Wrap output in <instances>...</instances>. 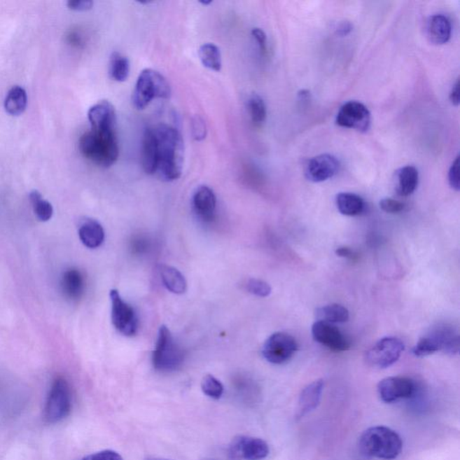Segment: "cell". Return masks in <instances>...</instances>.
I'll list each match as a JSON object with an SVG mask.
<instances>
[{
	"label": "cell",
	"mask_w": 460,
	"mask_h": 460,
	"mask_svg": "<svg viewBox=\"0 0 460 460\" xmlns=\"http://www.w3.org/2000/svg\"><path fill=\"white\" fill-rule=\"evenodd\" d=\"M158 144V168L162 179L174 181L182 174L183 141L179 131L167 125L153 128Z\"/></svg>",
	"instance_id": "cell-1"
},
{
	"label": "cell",
	"mask_w": 460,
	"mask_h": 460,
	"mask_svg": "<svg viewBox=\"0 0 460 460\" xmlns=\"http://www.w3.org/2000/svg\"><path fill=\"white\" fill-rule=\"evenodd\" d=\"M358 445L364 456L392 460L400 455L403 440L396 431L389 427L373 426L363 431Z\"/></svg>",
	"instance_id": "cell-2"
},
{
	"label": "cell",
	"mask_w": 460,
	"mask_h": 460,
	"mask_svg": "<svg viewBox=\"0 0 460 460\" xmlns=\"http://www.w3.org/2000/svg\"><path fill=\"white\" fill-rule=\"evenodd\" d=\"M79 150L85 158L101 167H110L118 160L119 144L116 132L91 131L79 139Z\"/></svg>",
	"instance_id": "cell-3"
},
{
	"label": "cell",
	"mask_w": 460,
	"mask_h": 460,
	"mask_svg": "<svg viewBox=\"0 0 460 460\" xmlns=\"http://www.w3.org/2000/svg\"><path fill=\"white\" fill-rule=\"evenodd\" d=\"M170 85L160 72L146 69L139 74L132 95V102L139 110L144 109L155 98H169Z\"/></svg>",
	"instance_id": "cell-4"
},
{
	"label": "cell",
	"mask_w": 460,
	"mask_h": 460,
	"mask_svg": "<svg viewBox=\"0 0 460 460\" xmlns=\"http://www.w3.org/2000/svg\"><path fill=\"white\" fill-rule=\"evenodd\" d=\"M185 351L174 340L167 326H162L152 356L155 369L160 372H173L182 366Z\"/></svg>",
	"instance_id": "cell-5"
},
{
	"label": "cell",
	"mask_w": 460,
	"mask_h": 460,
	"mask_svg": "<svg viewBox=\"0 0 460 460\" xmlns=\"http://www.w3.org/2000/svg\"><path fill=\"white\" fill-rule=\"evenodd\" d=\"M71 410V391L69 383L63 377H57L50 386L44 419L47 423L57 424L69 414Z\"/></svg>",
	"instance_id": "cell-6"
},
{
	"label": "cell",
	"mask_w": 460,
	"mask_h": 460,
	"mask_svg": "<svg viewBox=\"0 0 460 460\" xmlns=\"http://www.w3.org/2000/svg\"><path fill=\"white\" fill-rule=\"evenodd\" d=\"M405 344L400 339L385 337L377 342L365 355L366 363L374 369H386L401 357Z\"/></svg>",
	"instance_id": "cell-7"
},
{
	"label": "cell",
	"mask_w": 460,
	"mask_h": 460,
	"mask_svg": "<svg viewBox=\"0 0 460 460\" xmlns=\"http://www.w3.org/2000/svg\"><path fill=\"white\" fill-rule=\"evenodd\" d=\"M110 298L112 302V322L114 328L125 336L137 334L139 319L134 309L122 299L118 291H111Z\"/></svg>",
	"instance_id": "cell-8"
},
{
	"label": "cell",
	"mask_w": 460,
	"mask_h": 460,
	"mask_svg": "<svg viewBox=\"0 0 460 460\" xmlns=\"http://www.w3.org/2000/svg\"><path fill=\"white\" fill-rule=\"evenodd\" d=\"M298 350V344L293 336L286 333H274L263 347V356L270 363H286Z\"/></svg>",
	"instance_id": "cell-9"
},
{
	"label": "cell",
	"mask_w": 460,
	"mask_h": 460,
	"mask_svg": "<svg viewBox=\"0 0 460 460\" xmlns=\"http://www.w3.org/2000/svg\"><path fill=\"white\" fill-rule=\"evenodd\" d=\"M231 460H262L267 458L268 444L259 438L240 435L234 438L228 449Z\"/></svg>",
	"instance_id": "cell-10"
},
{
	"label": "cell",
	"mask_w": 460,
	"mask_h": 460,
	"mask_svg": "<svg viewBox=\"0 0 460 460\" xmlns=\"http://www.w3.org/2000/svg\"><path fill=\"white\" fill-rule=\"evenodd\" d=\"M417 391V384L405 377H386L377 384V394L386 404L412 398Z\"/></svg>",
	"instance_id": "cell-11"
},
{
	"label": "cell",
	"mask_w": 460,
	"mask_h": 460,
	"mask_svg": "<svg viewBox=\"0 0 460 460\" xmlns=\"http://www.w3.org/2000/svg\"><path fill=\"white\" fill-rule=\"evenodd\" d=\"M370 120V113L367 106L357 101H350L339 110L336 125L363 132L369 130Z\"/></svg>",
	"instance_id": "cell-12"
},
{
	"label": "cell",
	"mask_w": 460,
	"mask_h": 460,
	"mask_svg": "<svg viewBox=\"0 0 460 460\" xmlns=\"http://www.w3.org/2000/svg\"><path fill=\"white\" fill-rule=\"evenodd\" d=\"M314 340L329 350L344 351L351 347L350 342L345 335L333 323L316 320L311 329Z\"/></svg>",
	"instance_id": "cell-13"
},
{
	"label": "cell",
	"mask_w": 460,
	"mask_h": 460,
	"mask_svg": "<svg viewBox=\"0 0 460 460\" xmlns=\"http://www.w3.org/2000/svg\"><path fill=\"white\" fill-rule=\"evenodd\" d=\"M340 163L334 155H319L307 162L305 176L310 182L322 183L334 177L338 173Z\"/></svg>",
	"instance_id": "cell-14"
},
{
	"label": "cell",
	"mask_w": 460,
	"mask_h": 460,
	"mask_svg": "<svg viewBox=\"0 0 460 460\" xmlns=\"http://www.w3.org/2000/svg\"><path fill=\"white\" fill-rule=\"evenodd\" d=\"M92 129L97 131L116 132V112L106 100L95 104L88 111Z\"/></svg>",
	"instance_id": "cell-15"
},
{
	"label": "cell",
	"mask_w": 460,
	"mask_h": 460,
	"mask_svg": "<svg viewBox=\"0 0 460 460\" xmlns=\"http://www.w3.org/2000/svg\"><path fill=\"white\" fill-rule=\"evenodd\" d=\"M192 202L193 211L201 220L209 221L214 218L217 207V198L209 187L199 186L193 193Z\"/></svg>",
	"instance_id": "cell-16"
},
{
	"label": "cell",
	"mask_w": 460,
	"mask_h": 460,
	"mask_svg": "<svg viewBox=\"0 0 460 460\" xmlns=\"http://www.w3.org/2000/svg\"><path fill=\"white\" fill-rule=\"evenodd\" d=\"M323 386L325 383L322 379H319L303 389L298 405L296 414L298 419L303 418L319 407L322 398Z\"/></svg>",
	"instance_id": "cell-17"
},
{
	"label": "cell",
	"mask_w": 460,
	"mask_h": 460,
	"mask_svg": "<svg viewBox=\"0 0 460 460\" xmlns=\"http://www.w3.org/2000/svg\"><path fill=\"white\" fill-rule=\"evenodd\" d=\"M429 333L436 339L440 351L449 355L459 354V335L453 326L442 323L431 329Z\"/></svg>",
	"instance_id": "cell-18"
},
{
	"label": "cell",
	"mask_w": 460,
	"mask_h": 460,
	"mask_svg": "<svg viewBox=\"0 0 460 460\" xmlns=\"http://www.w3.org/2000/svg\"><path fill=\"white\" fill-rule=\"evenodd\" d=\"M141 165L145 173L157 172L158 144L153 128L146 129L142 137Z\"/></svg>",
	"instance_id": "cell-19"
},
{
	"label": "cell",
	"mask_w": 460,
	"mask_h": 460,
	"mask_svg": "<svg viewBox=\"0 0 460 460\" xmlns=\"http://www.w3.org/2000/svg\"><path fill=\"white\" fill-rule=\"evenodd\" d=\"M426 36L430 42L437 46L449 42L452 36V25L443 15H434L426 25Z\"/></svg>",
	"instance_id": "cell-20"
},
{
	"label": "cell",
	"mask_w": 460,
	"mask_h": 460,
	"mask_svg": "<svg viewBox=\"0 0 460 460\" xmlns=\"http://www.w3.org/2000/svg\"><path fill=\"white\" fill-rule=\"evenodd\" d=\"M78 236L85 246L95 249L104 243V230L99 222L93 218H85L79 226Z\"/></svg>",
	"instance_id": "cell-21"
},
{
	"label": "cell",
	"mask_w": 460,
	"mask_h": 460,
	"mask_svg": "<svg viewBox=\"0 0 460 460\" xmlns=\"http://www.w3.org/2000/svg\"><path fill=\"white\" fill-rule=\"evenodd\" d=\"M419 182V173L417 168L407 166L400 168L396 174V190L403 197L411 195L417 190Z\"/></svg>",
	"instance_id": "cell-22"
},
{
	"label": "cell",
	"mask_w": 460,
	"mask_h": 460,
	"mask_svg": "<svg viewBox=\"0 0 460 460\" xmlns=\"http://www.w3.org/2000/svg\"><path fill=\"white\" fill-rule=\"evenodd\" d=\"M62 290L65 296L71 300H78L84 293L85 281L83 275L78 269H69L62 276Z\"/></svg>",
	"instance_id": "cell-23"
},
{
	"label": "cell",
	"mask_w": 460,
	"mask_h": 460,
	"mask_svg": "<svg viewBox=\"0 0 460 460\" xmlns=\"http://www.w3.org/2000/svg\"><path fill=\"white\" fill-rule=\"evenodd\" d=\"M160 272L162 282L168 291L174 294L185 293L187 288V282L181 272L172 266L160 265Z\"/></svg>",
	"instance_id": "cell-24"
},
{
	"label": "cell",
	"mask_w": 460,
	"mask_h": 460,
	"mask_svg": "<svg viewBox=\"0 0 460 460\" xmlns=\"http://www.w3.org/2000/svg\"><path fill=\"white\" fill-rule=\"evenodd\" d=\"M335 204L341 214L350 217L360 215L365 208L363 199L351 193H338L336 195Z\"/></svg>",
	"instance_id": "cell-25"
},
{
	"label": "cell",
	"mask_w": 460,
	"mask_h": 460,
	"mask_svg": "<svg viewBox=\"0 0 460 460\" xmlns=\"http://www.w3.org/2000/svg\"><path fill=\"white\" fill-rule=\"evenodd\" d=\"M317 320L326 323H342L347 322L350 319V314L347 307L339 305V304H331L322 307H319L316 311Z\"/></svg>",
	"instance_id": "cell-26"
},
{
	"label": "cell",
	"mask_w": 460,
	"mask_h": 460,
	"mask_svg": "<svg viewBox=\"0 0 460 460\" xmlns=\"http://www.w3.org/2000/svg\"><path fill=\"white\" fill-rule=\"evenodd\" d=\"M27 106V95L23 88L14 87L9 90L5 100V109L11 116H18L25 112Z\"/></svg>",
	"instance_id": "cell-27"
},
{
	"label": "cell",
	"mask_w": 460,
	"mask_h": 460,
	"mask_svg": "<svg viewBox=\"0 0 460 460\" xmlns=\"http://www.w3.org/2000/svg\"><path fill=\"white\" fill-rule=\"evenodd\" d=\"M200 60L202 65L214 71H221V54L220 49L214 43H205L200 47Z\"/></svg>",
	"instance_id": "cell-28"
},
{
	"label": "cell",
	"mask_w": 460,
	"mask_h": 460,
	"mask_svg": "<svg viewBox=\"0 0 460 460\" xmlns=\"http://www.w3.org/2000/svg\"><path fill=\"white\" fill-rule=\"evenodd\" d=\"M109 73L113 81L117 82L127 81L130 74L128 58L119 53H113L110 59Z\"/></svg>",
	"instance_id": "cell-29"
},
{
	"label": "cell",
	"mask_w": 460,
	"mask_h": 460,
	"mask_svg": "<svg viewBox=\"0 0 460 460\" xmlns=\"http://www.w3.org/2000/svg\"><path fill=\"white\" fill-rule=\"evenodd\" d=\"M29 199L32 206H33L34 214H36L38 220L46 222L52 218L53 214V205L48 201L44 200L39 192H31Z\"/></svg>",
	"instance_id": "cell-30"
},
{
	"label": "cell",
	"mask_w": 460,
	"mask_h": 460,
	"mask_svg": "<svg viewBox=\"0 0 460 460\" xmlns=\"http://www.w3.org/2000/svg\"><path fill=\"white\" fill-rule=\"evenodd\" d=\"M247 108L250 117H251L252 122L256 125H262L265 123L266 116H267V110L265 101L258 95L253 94L249 97V102H247Z\"/></svg>",
	"instance_id": "cell-31"
},
{
	"label": "cell",
	"mask_w": 460,
	"mask_h": 460,
	"mask_svg": "<svg viewBox=\"0 0 460 460\" xmlns=\"http://www.w3.org/2000/svg\"><path fill=\"white\" fill-rule=\"evenodd\" d=\"M440 345L429 333L419 340L417 345L412 349V353L417 357L429 356L439 351Z\"/></svg>",
	"instance_id": "cell-32"
},
{
	"label": "cell",
	"mask_w": 460,
	"mask_h": 460,
	"mask_svg": "<svg viewBox=\"0 0 460 460\" xmlns=\"http://www.w3.org/2000/svg\"><path fill=\"white\" fill-rule=\"evenodd\" d=\"M202 390L209 398L220 399L223 395L224 386L220 380L208 374L202 380Z\"/></svg>",
	"instance_id": "cell-33"
},
{
	"label": "cell",
	"mask_w": 460,
	"mask_h": 460,
	"mask_svg": "<svg viewBox=\"0 0 460 460\" xmlns=\"http://www.w3.org/2000/svg\"><path fill=\"white\" fill-rule=\"evenodd\" d=\"M246 288L250 293L256 295L257 297H268L272 293V288L267 282L258 280V279H250L247 281Z\"/></svg>",
	"instance_id": "cell-34"
},
{
	"label": "cell",
	"mask_w": 460,
	"mask_h": 460,
	"mask_svg": "<svg viewBox=\"0 0 460 460\" xmlns=\"http://www.w3.org/2000/svg\"><path fill=\"white\" fill-rule=\"evenodd\" d=\"M379 207L386 214H400L404 211L405 205L402 202L398 201V200L386 198L380 201Z\"/></svg>",
	"instance_id": "cell-35"
},
{
	"label": "cell",
	"mask_w": 460,
	"mask_h": 460,
	"mask_svg": "<svg viewBox=\"0 0 460 460\" xmlns=\"http://www.w3.org/2000/svg\"><path fill=\"white\" fill-rule=\"evenodd\" d=\"M449 183L452 189H454L455 191H459V157L456 158L455 161L453 162L452 167H450L449 171Z\"/></svg>",
	"instance_id": "cell-36"
},
{
	"label": "cell",
	"mask_w": 460,
	"mask_h": 460,
	"mask_svg": "<svg viewBox=\"0 0 460 460\" xmlns=\"http://www.w3.org/2000/svg\"><path fill=\"white\" fill-rule=\"evenodd\" d=\"M82 460H123V459L118 452L106 449L85 456Z\"/></svg>",
	"instance_id": "cell-37"
},
{
	"label": "cell",
	"mask_w": 460,
	"mask_h": 460,
	"mask_svg": "<svg viewBox=\"0 0 460 460\" xmlns=\"http://www.w3.org/2000/svg\"><path fill=\"white\" fill-rule=\"evenodd\" d=\"M68 8L74 11H88L93 8L94 3L91 0H69Z\"/></svg>",
	"instance_id": "cell-38"
},
{
	"label": "cell",
	"mask_w": 460,
	"mask_h": 460,
	"mask_svg": "<svg viewBox=\"0 0 460 460\" xmlns=\"http://www.w3.org/2000/svg\"><path fill=\"white\" fill-rule=\"evenodd\" d=\"M252 36L255 38L262 53H265L266 50H267V43H267V39H266L265 32L260 29V28H253L252 30Z\"/></svg>",
	"instance_id": "cell-39"
},
{
	"label": "cell",
	"mask_w": 460,
	"mask_h": 460,
	"mask_svg": "<svg viewBox=\"0 0 460 460\" xmlns=\"http://www.w3.org/2000/svg\"><path fill=\"white\" fill-rule=\"evenodd\" d=\"M193 137L196 141H202L204 139L206 136V126L204 125V120L201 119H197L193 123Z\"/></svg>",
	"instance_id": "cell-40"
},
{
	"label": "cell",
	"mask_w": 460,
	"mask_h": 460,
	"mask_svg": "<svg viewBox=\"0 0 460 460\" xmlns=\"http://www.w3.org/2000/svg\"><path fill=\"white\" fill-rule=\"evenodd\" d=\"M335 253L339 257L353 260V261L358 258V253L354 252L353 249H351L350 247L347 246L338 247V249L335 250Z\"/></svg>",
	"instance_id": "cell-41"
},
{
	"label": "cell",
	"mask_w": 460,
	"mask_h": 460,
	"mask_svg": "<svg viewBox=\"0 0 460 460\" xmlns=\"http://www.w3.org/2000/svg\"><path fill=\"white\" fill-rule=\"evenodd\" d=\"M450 102L453 106H458L459 104V81H456L454 87H453L452 92L449 95Z\"/></svg>",
	"instance_id": "cell-42"
},
{
	"label": "cell",
	"mask_w": 460,
	"mask_h": 460,
	"mask_svg": "<svg viewBox=\"0 0 460 460\" xmlns=\"http://www.w3.org/2000/svg\"><path fill=\"white\" fill-rule=\"evenodd\" d=\"M351 30V25L348 23V22H344V23L340 25V27H338L337 34L340 36H347L350 33Z\"/></svg>",
	"instance_id": "cell-43"
},
{
	"label": "cell",
	"mask_w": 460,
	"mask_h": 460,
	"mask_svg": "<svg viewBox=\"0 0 460 460\" xmlns=\"http://www.w3.org/2000/svg\"><path fill=\"white\" fill-rule=\"evenodd\" d=\"M145 460H170V459H167L163 458H154V456H151V458H148L146 459Z\"/></svg>",
	"instance_id": "cell-44"
},
{
	"label": "cell",
	"mask_w": 460,
	"mask_h": 460,
	"mask_svg": "<svg viewBox=\"0 0 460 460\" xmlns=\"http://www.w3.org/2000/svg\"><path fill=\"white\" fill-rule=\"evenodd\" d=\"M201 3H202V5L207 6V5L211 4L212 1H209V2H202V1Z\"/></svg>",
	"instance_id": "cell-45"
}]
</instances>
